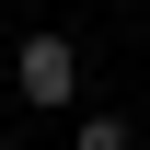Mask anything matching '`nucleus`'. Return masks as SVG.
I'll list each match as a JSON object with an SVG mask.
<instances>
[{"mask_svg":"<svg viewBox=\"0 0 150 150\" xmlns=\"http://www.w3.org/2000/svg\"><path fill=\"white\" fill-rule=\"evenodd\" d=\"M12 93L58 115V104L81 93V46H69V35H23V46H12Z\"/></svg>","mask_w":150,"mask_h":150,"instance_id":"f257e3e1","label":"nucleus"},{"mask_svg":"<svg viewBox=\"0 0 150 150\" xmlns=\"http://www.w3.org/2000/svg\"><path fill=\"white\" fill-rule=\"evenodd\" d=\"M69 150H139V127H127V115H81V127H69Z\"/></svg>","mask_w":150,"mask_h":150,"instance_id":"f03ea898","label":"nucleus"},{"mask_svg":"<svg viewBox=\"0 0 150 150\" xmlns=\"http://www.w3.org/2000/svg\"><path fill=\"white\" fill-rule=\"evenodd\" d=\"M0 69H12V58H0Z\"/></svg>","mask_w":150,"mask_h":150,"instance_id":"7ed1b4c3","label":"nucleus"}]
</instances>
